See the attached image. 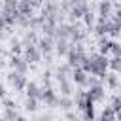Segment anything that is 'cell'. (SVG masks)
Wrapping results in <instances>:
<instances>
[{"instance_id": "cell-21", "label": "cell", "mask_w": 121, "mask_h": 121, "mask_svg": "<svg viewBox=\"0 0 121 121\" xmlns=\"http://www.w3.org/2000/svg\"><path fill=\"white\" fill-rule=\"evenodd\" d=\"M17 11L21 15H26V17H32L34 15V8H32V4L28 0H19L17 2Z\"/></svg>"}, {"instance_id": "cell-40", "label": "cell", "mask_w": 121, "mask_h": 121, "mask_svg": "<svg viewBox=\"0 0 121 121\" xmlns=\"http://www.w3.org/2000/svg\"><path fill=\"white\" fill-rule=\"evenodd\" d=\"M6 66H8V59L6 57H0V70H4Z\"/></svg>"}, {"instance_id": "cell-8", "label": "cell", "mask_w": 121, "mask_h": 121, "mask_svg": "<svg viewBox=\"0 0 121 121\" xmlns=\"http://www.w3.org/2000/svg\"><path fill=\"white\" fill-rule=\"evenodd\" d=\"M36 45H38L42 57H43V55H51V53H55V40L49 38V36H40Z\"/></svg>"}, {"instance_id": "cell-35", "label": "cell", "mask_w": 121, "mask_h": 121, "mask_svg": "<svg viewBox=\"0 0 121 121\" xmlns=\"http://www.w3.org/2000/svg\"><path fill=\"white\" fill-rule=\"evenodd\" d=\"M28 23H30V17L21 15V13L17 15V21H15V25H17V26H21V28H25V30H26V28H28Z\"/></svg>"}, {"instance_id": "cell-1", "label": "cell", "mask_w": 121, "mask_h": 121, "mask_svg": "<svg viewBox=\"0 0 121 121\" xmlns=\"http://www.w3.org/2000/svg\"><path fill=\"white\" fill-rule=\"evenodd\" d=\"M89 59H91V66H93L91 74L100 78V79H104V76L108 72V57L96 51V53H89Z\"/></svg>"}, {"instance_id": "cell-18", "label": "cell", "mask_w": 121, "mask_h": 121, "mask_svg": "<svg viewBox=\"0 0 121 121\" xmlns=\"http://www.w3.org/2000/svg\"><path fill=\"white\" fill-rule=\"evenodd\" d=\"M9 55H23V43L21 38L17 36H9V47H8Z\"/></svg>"}, {"instance_id": "cell-9", "label": "cell", "mask_w": 121, "mask_h": 121, "mask_svg": "<svg viewBox=\"0 0 121 121\" xmlns=\"http://www.w3.org/2000/svg\"><path fill=\"white\" fill-rule=\"evenodd\" d=\"M112 15H113V2L112 0H100L96 4V17L110 19Z\"/></svg>"}, {"instance_id": "cell-28", "label": "cell", "mask_w": 121, "mask_h": 121, "mask_svg": "<svg viewBox=\"0 0 121 121\" xmlns=\"http://www.w3.org/2000/svg\"><path fill=\"white\" fill-rule=\"evenodd\" d=\"M40 78H42V85H43V87H53V83H51V79H53V70H51V68H45Z\"/></svg>"}, {"instance_id": "cell-31", "label": "cell", "mask_w": 121, "mask_h": 121, "mask_svg": "<svg viewBox=\"0 0 121 121\" xmlns=\"http://www.w3.org/2000/svg\"><path fill=\"white\" fill-rule=\"evenodd\" d=\"M72 70H74V68H72L68 62H62V64H59V66L55 68V72H53V74H59V76H70V74H72Z\"/></svg>"}, {"instance_id": "cell-45", "label": "cell", "mask_w": 121, "mask_h": 121, "mask_svg": "<svg viewBox=\"0 0 121 121\" xmlns=\"http://www.w3.org/2000/svg\"><path fill=\"white\" fill-rule=\"evenodd\" d=\"M15 121H28V119H26V117H25V115H21V113H19V115H17V119H15Z\"/></svg>"}, {"instance_id": "cell-5", "label": "cell", "mask_w": 121, "mask_h": 121, "mask_svg": "<svg viewBox=\"0 0 121 121\" xmlns=\"http://www.w3.org/2000/svg\"><path fill=\"white\" fill-rule=\"evenodd\" d=\"M8 66H9L11 70H15V72L23 74V76H26V74H28V70L32 68V66L23 59V55H9V57H8Z\"/></svg>"}, {"instance_id": "cell-14", "label": "cell", "mask_w": 121, "mask_h": 121, "mask_svg": "<svg viewBox=\"0 0 121 121\" xmlns=\"http://www.w3.org/2000/svg\"><path fill=\"white\" fill-rule=\"evenodd\" d=\"M95 36H108V19H102V17H96V23L91 30Z\"/></svg>"}, {"instance_id": "cell-2", "label": "cell", "mask_w": 121, "mask_h": 121, "mask_svg": "<svg viewBox=\"0 0 121 121\" xmlns=\"http://www.w3.org/2000/svg\"><path fill=\"white\" fill-rule=\"evenodd\" d=\"M26 76H19V72H15V70H9L8 74H6V83L15 91V93H23L25 91V87H26Z\"/></svg>"}, {"instance_id": "cell-20", "label": "cell", "mask_w": 121, "mask_h": 121, "mask_svg": "<svg viewBox=\"0 0 121 121\" xmlns=\"http://www.w3.org/2000/svg\"><path fill=\"white\" fill-rule=\"evenodd\" d=\"M23 108H25V112H28V113H36V112L40 110V100H38V98H32V96H26L25 102H23Z\"/></svg>"}, {"instance_id": "cell-41", "label": "cell", "mask_w": 121, "mask_h": 121, "mask_svg": "<svg viewBox=\"0 0 121 121\" xmlns=\"http://www.w3.org/2000/svg\"><path fill=\"white\" fill-rule=\"evenodd\" d=\"M4 96H6V85L0 81V98H4Z\"/></svg>"}, {"instance_id": "cell-43", "label": "cell", "mask_w": 121, "mask_h": 121, "mask_svg": "<svg viewBox=\"0 0 121 121\" xmlns=\"http://www.w3.org/2000/svg\"><path fill=\"white\" fill-rule=\"evenodd\" d=\"M4 28H6V21H4V15L0 11V30H4Z\"/></svg>"}, {"instance_id": "cell-36", "label": "cell", "mask_w": 121, "mask_h": 121, "mask_svg": "<svg viewBox=\"0 0 121 121\" xmlns=\"http://www.w3.org/2000/svg\"><path fill=\"white\" fill-rule=\"evenodd\" d=\"M110 53H112L113 57H121V43H119V42H115V40H112V45H110Z\"/></svg>"}, {"instance_id": "cell-16", "label": "cell", "mask_w": 121, "mask_h": 121, "mask_svg": "<svg viewBox=\"0 0 121 121\" xmlns=\"http://www.w3.org/2000/svg\"><path fill=\"white\" fill-rule=\"evenodd\" d=\"M38 38H40V36H38L36 30L26 28L25 34L21 36V43H23V47H25V45H36V43H38Z\"/></svg>"}, {"instance_id": "cell-25", "label": "cell", "mask_w": 121, "mask_h": 121, "mask_svg": "<svg viewBox=\"0 0 121 121\" xmlns=\"http://www.w3.org/2000/svg\"><path fill=\"white\" fill-rule=\"evenodd\" d=\"M25 93H26V96L38 98V95H40V83H38V81H26Z\"/></svg>"}, {"instance_id": "cell-10", "label": "cell", "mask_w": 121, "mask_h": 121, "mask_svg": "<svg viewBox=\"0 0 121 121\" xmlns=\"http://www.w3.org/2000/svg\"><path fill=\"white\" fill-rule=\"evenodd\" d=\"M87 76H89V74H87V72H83L79 66H78V68H74V70H72V74H70L72 81H74L78 87H81V89H85V87H87Z\"/></svg>"}, {"instance_id": "cell-30", "label": "cell", "mask_w": 121, "mask_h": 121, "mask_svg": "<svg viewBox=\"0 0 121 121\" xmlns=\"http://www.w3.org/2000/svg\"><path fill=\"white\" fill-rule=\"evenodd\" d=\"M43 25V17L42 15H32L30 17V23H28V28L30 30H40Z\"/></svg>"}, {"instance_id": "cell-38", "label": "cell", "mask_w": 121, "mask_h": 121, "mask_svg": "<svg viewBox=\"0 0 121 121\" xmlns=\"http://www.w3.org/2000/svg\"><path fill=\"white\" fill-rule=\"evenodd\" d=\"M2 106H4V108H17V106H15V100H13V98H8V96L2 98Z\"/></svg>"}, {"instance_id": "cell-4", "label": "cell", "mask_w": 121, "mask_h": 121, "mask_svg": "<svg viewBox=\"0 0 121 121\" xmlns=\"http://www.w3.org/2000/svg\"><path fill=\"white\" fill-rule=\"evenodd\" d=\"M38 100L43 102L47 108H57V102H59V95L55 93L53 87H43L40 85V95H38Z\"/></svg>"}, {"instance_id": "cell-29", "label": "cell", "mask_w": 121, "mask_h": 121, "mask_svg": "<svg viewBox=\"0 0 121 121\" xmlns=\"http://www.w3.org/2000/svg\"><path fill=\"white\" fill-rule=\"evenodd\" d=\"M108 68L115 74H121V57H112L108 59Z\"/></svg>"}, {"instance_id": "cell-15", "label": "cell", "mask_w": 121, "mask_h": 121, "mask_svg": "<svg viewBox=\"0 0 121 121\" xmlns=\"http://www.w3.org/2000/svg\"><path fill=\"white\" fill-rule=\"evenodd\" d=\"M108 36L110 38H119L121 36V23L113 15L108 19Z\"/></svg>"}, {"instance_id": "cell-23", "label": "cell", "mask_w": 121, "mask_h": 121, "mask_svg": "<svg viewBox=\"0 0 121 121\" xmlns=\"http://www.w3.org/2000/svg\"><path fill=\"white\" fill-rule=\"evenodd\" d=\"M81 23L85 25L87 32H91V30H93V26H95V23H96V15L93 13V9H91V11H87V13H83V17H81Z\"/></svg>"}, {"instance_id": "cell-7", "label": "cell", "mask_w": 121, "mask_h": 121, "mask_svg": "<svg viewBox=\"0 0 121 121\" xmlns=\"http://www.w3.org/2000/svg\"><path fill=\"white\" fill-rule=\"evenodd\" d=\"M23 59H25L30 66L42 62V53H40L38 45H25V47H23Z\"/></svg>"}, {"instance_id": "cell-37", "label": "cell", "mask_w": 121, "mask_h": 121, "mask_svg": "<svg viewBox=\"0 0 121 121\" xmlns=\"http://www.w3.org/2000/svg\"><path fill=\"white\" fill-rule=\"evenodd\" d=\"M64 119H66V121H79V119H81V115H79V113H76V112H72V110H68V112L64 113Z\"/></svg>"}, {"instance_id": "cell-3", "label": "cell", "mask_w": 121, "mask_h": 121, "mask_svg": "<svg viewBox=\"0 0 121 121\" xmlns=\"http://www.w3.org/2000/svg\"><path fill=\"white\" fill-rule=\"evenodd\" d=\"M87 38V28L81 21H74L70 23V34H68V42L70 43H79V42H85Z\"/></svg>"}, {"instance_id": "cell-34", "label": "cell", "mask_w": 121, "mask_h": 121, "mask_svg": "<svg viewBox=\"0 0 121 121\" xmlns=\"http://www.w3.org/2000/svg\"><path fill=\"white\" fill-rule=\"evenodd\" d=\"M96 85H104V79L89 74V76H87V89H89V87H96Z\"/></svg>"}, {"instance_id": "cell-19", "label": "cell", "mask_w": 121, "mask_h": 121, "mask_svg": "<svg viewBox=\"0 0 121 121\" xmlns=\"http://www.w3.org/2000/svg\"><path fill=\"white\" fill-rule=\"evenodd\" d=\"M68 34H70V23H68V21L59 23L57 28H55V40H57V38H64V40H68Z\"/></svg>"}, {"instance_id": "cell-26", "label": "cell", "mask_w": 121, "mask_h": 121, "mask_svg": "<svg viewBox=\"0 0 121 121\" xmlns=\"http://www.w3.org/2000/svg\"><path fill=\"white\" fill-rule=\"evenodd\" d=\"M57 108H60V110H64V112L72 110V108H74V98L60 95V96H59V102H57Z\"/></svg>"}, {"instance_id": "cell-24", "label": "cell", "mask_w": 121, "mask_h": 121, "mask_svg": "<svg viewBox=\"0 0 121 121\" xmlns=\"http://www.w3.org/2000/svg\"><path fill=\"white\" fill-rule=\"evenodd\" d=\"M55 28H57V25H55V23H51V21H43V25H42L40 32H42V36H49V38H53V40H55Z\"/></svg>"}, {"instance_id": "cell-12", "label": "cell", "mask_w": 121, "mask_h": 121, "mask_svg": "<svg viewBox=\"0 0 121 121\" xmlns=\"http://www.w3.org/2000/svg\"><path fill=\"white\" fill-rule=\"evenodd\" d=\"M104 81H106V87L110 91H119V87H121V78L115 72H106Z\"/></svg>"}, {"instance_id": "cell-13", "label": "cell", "mask_w": 121, "mask_h": 121, "mask_svg": "<svg viewBox=\"0 0 121 121\" xmlns=\"http://www.w3.org/2000/svg\"><path fill=\"white\" fill-rule=\"evenodd\" d=\"M87 95L91 96V100H93V102H104V100H106V89H104V85L89 87Z\"/></svg>"}, {"instance_id": "cell-39", "label": "cell", "mask_w": 121, "mask_h": 121, "mask_svg": "<svg viewBox=\"0 0 121 121\" xmlns=\"http://www.w3.org/2000/svg\"><path fill=\"white\" fill-rule=\"evenodd\" d=\"M17 2H19V0H2V6H8V8H17Z\"/></svg>"}, {"instance_id": "cell-6", "label": "cell", "mask_w": 121, "mask_h": 121, "mask_svg": "<svg viewBox=\"0 0 121 121\" xmlns=\"http://www.w3.org/2000/svg\"><path fill=\"white\" fill-rule=\"evenodd\" d=\"M55 79H57V85H59V91L60 95L64 96H72L74 95V81L70 76H59V74H53Z\"/></svg>"}, {"instance_id": "cell-17", "label": "cell", "mask_w": 121, "mask_h": 121, "mask_svg": "<svg viewBox=\"0 0 121 121\" xmlns=\"http://www.w3.org/2000/svg\"><path fill=\"white\" fill-rule=\"evenodd\" d=\"M68 49H70V42L68 40H64V38H57L55 40V55L57 57H66Z\"/></svg>"}, {"instance_id": "cell-33", "label": "cell", "mask_w": 121, "mask_h": 121, "mask_svg": "<svg viewBox=\"0 0 121 121\" xmlns=\"http://www.w3.org/2000/svg\"><path fill=\"white\" fill-rule=\"evenodd\" d=\"M110 108H112L115 113L121 112V95H113V96L110 98Z\"/></svg>"}, {"instance_id": "cell-44", "label": "cell", "mask_w": 121, "mask_h": 121, "mask_svg": "<svg viewBox=\"0 0 121 121\" xmlns=\"http://www.w3.org/2000/svg\"><path fill=\"white\" fill-rule=\"evenodd\" d=\"M36 121H53V119H51L49 115H42V117H38Z\"/></svg>"}, {"instance_id": "cell-42", "label": "cell", "mask_w": 121, "mask_h": 121, "mask_svg": "<svg viewBox=\"0 0 121 121\" xmlns=\"http://www.w3.org/2000/svg\"><path fill=\"white\" fill-rule=\"evenodd\" d=\"M113 17H115V19L121 23V8H115V13H113Z\"/></svg>"}, {"instance_id": "cell-32", "label": "cell", "mask_w": 121, "mask_h": 121, "mask_svg": "<svg viewBox=\"0 0 121 121\" xmlns=\"http://www.w3.org/2000/svg\"><path fill=\"white\" fill-rule=\"evenodd\" d=\"M17 115H19L17 108H4V113H2V117H4L6 121H15V119H17Z\"/></svg>"}, {"instance_id": "cell-11", "label": "cell", "mask_w": 121, "mask_h": 121, "mask_svg": "<svg viewBox=\"0 0 121 121\" xmlns=\"http://www.w3.org/2000/svg\"><path fill=\"white\" fill-rule=\"evenodd\" d=\"M72 98H74V108H76L78 112H81V110L85 108V104L91 100V96H89V95H87V91H83V89L76 91V95H74Z\"/></svg>"}, {"instance_id": "cell-22", "label": "cell", "mask_w": 121, "mask_h": 121, "mask_svg": "<svg viewBox=\"0 0 121 121\" xmlns=\"http://www.w3.org/2000/svg\"><path fill=\"white\" fill-rule=\"evenodd\" d=\"M96 45H98V53L108 55V53H110V45H112V38H110V36H98Z\"/></svg>"}, {"instance_id": "cell-27", "label": "cell", "mask_w": 121, "mask_h": 121, "mask_svg": "<svg viewBox=\"0 0 121 121\" xmlns=\"http://www.w3.org/2000/svg\"><path fill=\"white\" fill-rule=\"evenodd\" d=\"M98 119L100 121H115V112L110 106H104L102 112H100V115H98Z\"/></svg>"}, {"instance_id": "cell-46", "label": "cell", "mask_w": 121, "mask_h": 121, "mask_svg": "<svg viewBox=\"0 0 121 121\" xmlns=\"http://www.w3.org/2000/svg\"><path fill=\"white\" fill-rule=\"evenodd\" d=\"M115 121H121V112H119V113H115Z\"/></svg>"}, {"instance_id": "cell-47", "label": "cell", "mask_w": 121, "mask_h": 121, "mask_svg": "<svg viewBox=\"0 0 121 121\" xmlns=\"http://www.w3.org/2000/svg\"><path fill=\"white\" fill-rule=\"evenodd\" d=\"M0 121H6V119H4V117H2V119H0Z\"/></svg>"}, {"instance_id": "cell-48", "label": "cell", "mask_w": 121, "mask_h": 121, "mask_svg": "<svg viewBox=\"0 0 121 121\" xmlns=\"http://www.w3.org/2000/svg\"><path fill=\"white\" fill-rule=\"evenodd\" d=\"M119 78H121V76H119Z\"/></svg>"}]
</instances>
